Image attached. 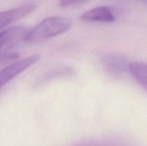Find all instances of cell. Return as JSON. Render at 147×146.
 Listing matches in <instances>:
<instances>
[{
    "instance_id": "1",
    "label": "cell",
    "mask_w": 147,
    "mask_h": 146,
    "mask_svg": "<svg viewBox=\"0 0 147 146\" xmlns=\"http://www.w3.org/2000/svg\"><path fill=\"white\" fill-rule=\"evenodd\" d=\"M71 27V21L63 17H50L28 29L24 41L37 42L52 38L68 31Z\"/></svg>"
},
{
    "instance_id": "2",
    "label": "cell",
    "mask_w": 147,
    "mask_h": 146,
    "mask_svg": "<svg viewBox=\"0 0 147 146\" xmlns=\"http://www.w3.org/2000/svg\"><path fill=\"white\" fill-rule=\"evenodd\" d=\"M28 29L24 26H16L0 31V60L16 57L11 51L24 41Z\"/></svg>"
},
{
    "instance_id": "3",
    "label": "cell",
    "mask_w": 147,
    "mask_h": 146,
    "mask_svg": "<svg viewBox=\"0 0 147 146\" xmlns=\"http://www.w3.org/2000/svg\"><path fill=\"white\" fill-rule=\"evenodd\" d=\"M40 60V54H32L19 61L11 63L0 70V88L8 83L10 80L22 73L32 65Z\"/></svg>"
},
{
    "instance_id": "4",
    "label": "cell",
    "mask_w": 147,
    "mask_h": 146,
    "mask_svg": "<svg viewBox=\"0 0 147 146\" xmlns=\"http://www.w3.org/2000/svg\"><path fill=\"white\" fill-rule=\"evenodd\" d=\"M36 6L32 4H26L11 9L0 12V29L11 23L17 21L32 12Z\"/></svg>"
},
{
    "instance_id": "5",
    "label": "cell",
    "mask_w": 147,
    "mask_h": 146,
    "mask_svg": "<svg viewBox=\"0 0 147 146\" xmlns=\"http://www.w3.org/2000/svg\"><path fill=\"white\" fill-rule=\"evenodd\" d=\"M81 20L91 22H113L116 20V17L113 11L109 7H99L88 10L80 17Z\"/></svg>"
},
{
    "instance_id": "6",
    "label": "cell",
    "mask_w": 147,
    "mask_h": 146,
    "mask_svg": "<svg viewBox=\"0 0 147 146\" xmlns=\"http://www.w3.org/2000/svg\"><path fill=\"white\" fill-rule=\"evenodd\" d=\"M129 72L145 90L147 88V65L142 62H129Z\"/></svg>"
},
{
    "instance_id": "7",
    "label": "cell",
    "mask_w": 147,
    "mask_h": 146,
    "mask_svg": "<svg viewBox=\"0 0 147 146\" xmlns=\"http://www.w3.org/2000/svg\"><path fill=\"white\" fill-rule=\"evenodd\" d=\"M107 67L111 70L117 71H129V64L125 59L121 58L117 56H109L106 57L103 60Z\"/></svg>"
},
{
    "instance_id": "8",
    "label": "cell",
    "mask_w": 147,
    "mask_h": 146,
    "mask_svg": "<svg viewBox=\"0 0 147 146\" xmlns=\"http://www.w3.org/2000/svg\"><path fill=\"white\" fill-rule=\"evenodd\" d=\"M89 0H60V5L62 7H66L76 4H85Z\"/></svg>"
},
{
    "instance_id": "9",
    "label": "cell",
    "mask_w": 147,
    "mask_h": 146,
    "mask_svg": "<svg viewBox=\"0 0 147 146\" xmlns=\"http://www.w3.org/2000/svg\"><path fill=\"white\" fill-rule=\"evenodd\" d=\"M140 1H144V2H146V0H140Z\"/></svg>"
}]
</instances>
